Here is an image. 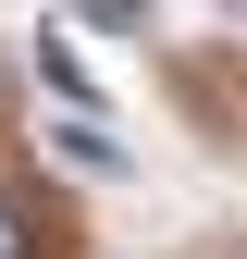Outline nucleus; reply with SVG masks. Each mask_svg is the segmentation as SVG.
I'll use <instances>...</instances> for the list:
<instances>
[{
    "mask_svg": "<svg viewBox=\"0 0 247 259\" xmlns=\"http://www.w3.org/2000/svg\"><path fill=\"white\" fill-rule=\"evenodd\" d=\"M62 160H74V173H124V148L99 136V123H62Z\"/></svg>",
    "mask_w": 247,
    "mask_h": 259,
    "instance_id": "obj_1",
    "label": "nucleus"
},
{
    "mask_svg": "<svg viewBox=\"0 0 247 259\" xmlns=\"http://www.w3.org/2000/svg\"><path fill=\"white\" fill-rule=\"evenodd\" d=\"M0 259H37V235H25V222H13V210H0Z\"/></svg>",
    "mask_w": 247,
    "mask_h": 259,
    "instance_id": "obj_3",
    "label": "nucleus"
},
{
    "mask_svg": "<svg viewBox=\"0 0 247 259\" xmlns=\"http://www.w3.org/2000/svg\"><path fill=\"white\" fill-rule=\"evenodd\" d=\"M74 13H87V25H111V37H124V25H148V0H74Z\"/></svg>",
    "mask_w": 247,
    "mask_h": 259,
    "instance_id": "obj_2",
    "label": "nucleus"
},
{
    "mask_svg": "<svg viewBox=\"0 0 247 259\" xmlns=\"http://www.w3.org/2000/svg\"><path fill=\"white\" fill-rule=\"evenodd\" d=\"M223 13H235V25H247V0H223Z\"/></svg>",
    "mask_w": 247,
    "mask_h": 259,
    "instance_id": "obj_4",
    "label": "nucleus"
}]
</instances>
